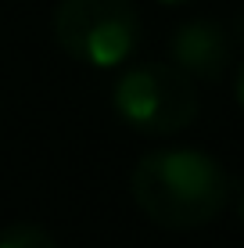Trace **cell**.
Segmentation results:
<instances>
[{
	"label": "cell",
	"instance_id": "1",
	"mask_svg": "<svg viewBox=\"0 0 244 248\" xmlns=\"http://www.w3.org/2000/svg\"><path fill=\"white\" fill-rule=\"evenodd\" d=\"M133 202L162 230H198L223 212L230 180L219 158L198 148H158L133 166Z\"/></svg>",
	"mask_w": 244,
	"mask_h": 248
},
{
	"label": "cell",
	"instance_id": "2",
	"mask_svg": "<svg viewBox=\"0 0 244 248\" xmlns=\"http://www.w3.org/2000/svg\"><path fill=\"white\" fill-rule=\"evenodd\" d=\"M112 108L129 130L172 137L198 119V87L172 62H144L115 79Z\"/></svg>",
	"mask_w": 244,
	"mask_h": 248
},
{
	"label": "cell",
	"instance_id": "3",
	"mask_svg": "<svg viewBox=\"0 0 244 248\" xmlns=\"http://www.w3.org/2000/svg\"><path fill=\"white\" fill-rule=\"evenodd\" d=\"M54 40L75 62L115 68L140 44V15L133 0H61L54 7Z\"/></svg>",
	"mask_w": 244,
	"mask_h": 248
},
{
	"label": "cell",
	"instance_id": "4",
	"mask_svg": "<svg viewBox=\"0 0 244 248\" xmlns=\"http://www.w3.org/2000/svg\"><path fill=\"white\" fill-rule=\"evenodd\" d=\"M233 40L215 18H190L169 36V62L198 83H219L230 68Z\"/></svg>",
	"mask_w": 244,
	"mask_h": 248
},
{
	"label": "cell",
	"instance_id": "5",
	"mask_svg": "<svg viewBox=\"0 0 244 248\" xmlns=\"http://www.w3.org/2000/svg\"><path fill=\"white\" fill-rule=\"evenodd\" d=\"M0 248H57L40 223H7L0 230Z\"/></svg>",
	"mask_w": 244,
	"mask_h": 248
},
{
	"label": "cell",
	"instance_id": "6",
	"mask_svg": "<svg viewBox=\"0 0 244 248\" xmlns=\"http://www.w3.org/2000/svg\"><path fill=\"white\" fill-rule=\"evenodd\" d=\"M237 101H241V108H244V65H241V72H237Z\"/></svg>",
	"mask_w": 244,
	"mask_h": 248
},
{
	"label": "cell",
	"instance_id": "7",
	"mask_svg": "<svg viewBox=\"0 0 244 248\" xmlns=\"http://www.w3.org/2000/svg\"><path fill=\"white\" fill-rule=\"evenodd\" d=\"M237 212H241V223H244V191H241V198H237Z\"/></svg>",
	"mask_w": 244,
	"mask_h": 248
},
{
	"label": "cell",
	"instance_id": "8",
	"mask_svg": "<svg viewBox=\"0 0 244 248\" xmlns=\"http://www.w3.org/2000/svg\"><path fill=\"white\" fill-rule=\"evenodd\" d=\"M158 4H190V0H158Z\"/></svg>",
	"mask_w": 244,
	"mask_h": 248
}]
</instances>
